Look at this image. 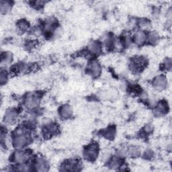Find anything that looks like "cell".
<instances>
[{
    "instance_id": "obj_5",
    "label": "cell",
    "mask_w": 172,
    "mask_h": 172,
    "mask_svg": "<svg viewBox=\"0 0 172 172\" xmlns=\"http://www.w3.org/2000/svg\"><path fill=\"white\" fill-rule=\"evenodd\" d=\"M166 85V79L163 76H158L154 81V86L158 90H163Z\"/></svg>"
},
{
    "instance_id": "obj_3",
    "label": "cell",
    "mask_w": 172,
    "mask_h": 172,
    "mask_svg": "<svg viewBox=\"0 0 172 172\" xmlns=\"http://www.w3.org/2000/svg\"><path fill=\"white\" fill-rule=\"evenodd\" d=\"M58 126L55 123H49L44 127L43 131L44 135L51 136L55 134L58 131Z\"/></svg>"
},
{
    "instance_id": "obj_7",
    "label": "cell",
    "mask_w": 172,
    "mask_h": 172,
    "mask_svg": "<svg viewBox=\"0 0 172 172\" xmlns=\"http://www.w3.org/2000/svg\"><path fill=\"white\" fill-rule=\"evenodd\" d=\"M90 70L91 74H92L93 75H97L100 71V67L97 62H93L91 63L90 67Z\"/></svg>"
},
{
    "instance_id": "obj_2",
    "label": "cell",
    "mask_w": 172,
    "mask_h": 172,
    "mask_svg": "<svg viewBox=\"0 0 172 172\" xmlns=\"http://www.w3.org/2000/svg\"><path fill=\"white\" fill-rule=\"evenodd\" d=\"M29 141L28 136L24 133L17 134L16 136L14 139V145L17 147H22L25 145L28 144Z\"/></svg>"
},
{
    "instance_id": "obj_11",
    "label": "cell",
    "mask_w": 172,
    "mask_h": 172,
    "mask_svg": "<svg viewBox=\"0 0 172 172\" xmlns=\"http://www.w3.org/2000/svg\"><path fill=\"white\" fill-rule=\"evenodd\" d=\"M18 27L22 30H26L28 27V22H26V21H24V20L20 21V22H19L18 24Z\"/></svg>"
},
{
    "instance_id": "obj_10",
    "label": "cell",
    "mask_w": 172,
    "mask_h": 172,
    "mask_svg": "<svg viewBox=\"0 0 172 172\" xmlns=\"http://www.w3.org/2000/svg\"><path fill=\"white\" fill-rule=\"evenodd\" d=\"M10 9V3L8 2H2V6H1V10L2 12L6 14L8 10Z\"/></svg>"
},
{
    "instance_id": "obj_6",
    "label": "cell",
    "mask_w": 172,
    "mask_h": 172,
    "mask_svg": "<svg viewBox=\"0 0 172 172\" xmlns=\"http://www.w3.org/2000/svg\"><path fill=\"white\" fill-rule=\"evenodd\" d=\"M17 116L18 114L16 111H14V110H9V111L7 112V113L6 114L5 120L11 123V122H12L16 120V118H17Z\"/></svg>"
},
{
    "instance_id": "obj_9",
    "label": "cell",
    "mask_w": 172,
    "mask_h": 172,
    "mask_svg": "<svg viewBox=\"0 0 172 172\" xmlns=\"http://www.w3.org/2000/svg\"><path fill=\"white\" fill-rule=\"evenodd\" d=\"M145 37H146V36H145V34H143L142 32H139L137 34H136V35L135 36L136 43L141 44L145 40Z\"/></svg>"
},
{
    "instance_id": "obj_1",
    "label": "cell",
    "mask_w": 172,
    "mask_h": 172,
    "mask_svg": "<svg viewBox=\"0 0 172 172\" xmlns=\"http://www.w3.org/2000/svg\"><path fill=\"white\" fill-rule=\"evenodd\" d=\"M95 144L90 145V146L87 147L86 150L85 151V155L86 157L90 160H94L96 158V156L98 155V147Z\"/></svg>"
},
{
    "instance_id": "obj_8",
    "label": "cell",
    "mask_w": 172,
    "mask_h": 172,
    "mask_svg": "<svg viewBox=\"0 0 172 172\" xmlns=\"http://www.w3.org/2000/svg\"><path fill=\"white\" fill-rule=\"evenodd\" d=\"M60 114H61V116L64 118H65V119H67V118L69 117H70L72 114L70 107L68 106H63V108H61V110Z\"/></svg>"
},
{
    "instance_id": "obj_4",
    "label": "cell",
    "mask_w": 172,
    "mask_h": 172,
    "mask_svg": "<svg viewBox=\"0 0 172 172\" xmlns=\"http://www.w3.org/2000/svg\"><path fill=\"white\" fill-rule=\"evenodd\" d=\"M79 166V162L76 159H71L65 162L63 167L65 170H77V168Z\"/></svg>"
}]
</instances>
